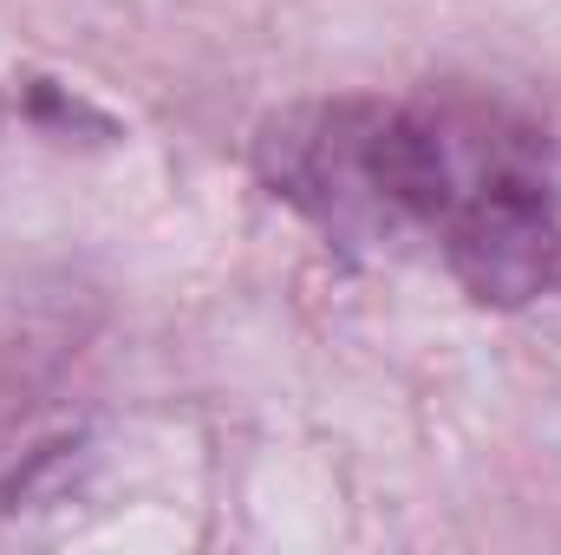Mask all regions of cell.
<instances>
[{"label": "cell", "instance_id": "6da1fadb", "mask_svg": "<svg viewBox=\"0 0 561 555\" xmlns=\"http://www.w3.org/2000/svg\"><path fill=\"white\" fill-rule=\"evenodd\" d=\"M437 150V229L450 275L483 307L561 294V190L529 125L490 105H424Z\"/></svg>", "mask_w": 561, "mask_h": 555}, {"label": "cell", "instance_id": "7a4b0ae2", "mask_svg": "<svg viewBox=\"0 0 561 555\" xmlns=\"http://www.w3.org/2000/svg\"><path fill=\"white\" fill-rule=\"evenodd\" d=\"M262 177L346 249H405L437 229V150L424 105L320 99L268 118Z\"/></svg>", "mask_w": 561, "mask_h": 555}]
</instances>
